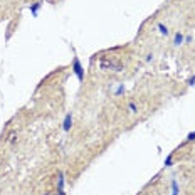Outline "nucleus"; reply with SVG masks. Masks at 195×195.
Segmentation results:
<instances>
[{
  "instance_id": "6e6552de",
  "label": "nucleus",
  "mask_w": 195,
  "mask_h": 195,
  "mask_svg": "<svg viewBox=\"0 0 195 195\" xmlns=\"http://www.w3.org/2000/svg\"><path fill=\"white\" fill-rule=\"evenodd\" d=\"M180 194V187H178V183H177V180H172V195H178Z\"/></svg>"
},
{
  "instance_id": "f8f14e48",
  "label": "nucleus",
  "mask_w": 195,
  "mask_h": 195,
  "mask_svg": "<svg viewBox=\"0 0 195 195\" xmlns=\"http://www.w3.org/2000/svg\"><path fill=\"white\" fill-rule=\"evenodd\" d=\"M192 35H185V39H183V44H188V42H192Z\"/></svg>"
},
{
  "instance_id": "423d86ee",
  "label": "nucleus",
  "mask_w": 195,
  "mask_h": 195,
  "mask_svg": "<svg viewBox=\"0 0 195 195\" xmlns=\"http://www.w3.org/2000/svg\"><path fill=\"white\" fill-rule=\"evenodd\" d=\"M64 183H66V178H64V172H59V180H57V190H64Z\"/></svg>"
},
{
  "instance_id": "dca6fc26",
  "label": "nucleus",
  "mask_w": 195,
  "mask_h": 195,
  "mask_svg": "<svg viewBox=\"0 0 195 195\" xmlns=\"http://www.w3.org/2000/svg\"><path fill=\"white\" fill-rule=\"evenodd\" d=\"M57 195H66V192H64V190H61V192H59Z\"/></svg>"
},
{
  "instance_id": "39448f33",
  "label": "nucleus",
  "mask_w": 195,
  "mask_h": 195,
  "mask_svg": "<svg viewBox=\"0 0 195 195\" xmlns=\"http://www.w3.org/2000/svg\"><path fill=\"white\" fill-rule=\"evenodd\" d=\"M156 29H158V32H160L161 35H165V37H167L168 34H170V30H168V27L165 25V24H161V22H158V24H156Z\"/></svg>"
},
{
  "instance_id": "2eb2a0df",
  "label": "nucleus",
  "mask_w": 195,
  "mask_h": 195,
  "mask_svg": "<svg viewBox=\"0 0 195 195\" xmlns=\"http://www.w3.org/2000/svg\"><path fill=\"white\" fill-rule=\"evenodd\" d=\"M151 59H153V54H148V56H146V62H150Z\"/></svg>"
},
{
  "instance_id": "ddd939ff",
  "label": "nucleus",
  "mask_w": 195,
  "mask_h": 195,
  "mask_svg": "<svg viewBox=\"0 0 195 195\" xmlns=\"http://www.w3.org/2000/svg\"><path fill=\"white\" fill-rule=\"evenodd\" d=\"M187 140H188V141H195V131H194V133H190V134H188V136H187Z\"/></svg>"
},
{
  "instance_id": "9d476101",
  "label": "nucleus",
  "mask_w": 195,
  "mask_h": 195,
  "mask_svg": "<svg viewBox=\"0 0 195 195\" xmlns=\"http://www.w3.org/2000/svg\"><path fill=\"white\" fill-rule=\"evenodd\" d=\"M128 108H130V111H131V113H136V111H138V108H136V104H134L133 101L128 104Z\"/></svg>"
},
{
  "instance_id": "9b49d317",
  "label": "nucleus",
  "mask_w": 195,
  "mask_h": 195,
  "mask_svg": "<svg viewBox=\"0 0 195 195\" xmlns=\"http://www.w3.org/2000/svg\"><path fill=\"white\" fill-rule=\"evenodd\" d=\"M15 136H17V133H15V131H12V133L8 134V141H10V143H13V141H15Z\"/></svg>"
},
{
  "instance_id": "f3484780",
  "label": "nucleus",
  "mask_w": 195,
  "mask_h": 195,
  "mask_svg": "<svg viewBox=\"0 0 195 195\" xmlns=\"http://www.w3.org/2000/svg\"><path fill=\"white\" fill-rule=\"evenodd\" d=\"M194 2H195V0H194Z\"/></svg>"
},
{
  "instance_id": "f257e3e1",
  "label": "nucleus",
  "mask_w": 195,
  "mask_h": 195,
  "mask_svg": "<svg viewBox=\"0 0 195 195\" xmlns=\"http://www.w3.org/2000/svg\"><path fill=\"white\" fill-rule=\"evenodd\" d=\"M73 71H74V74H76L77 81L82 82V81H84V69H82V66H81L79 57H74L73 59Z\"/></svg>"
},
{
  "instance_id": "1a4fd4ad",
  "label": "nucleus",
  "mask_w": 195,
  "mask_h": 195,
  "mask_svg": "<svg viewBox=\"0 0 195 195\" xmlns=\"http://www.w3.org/2000/svg\"><path fill=\"white\" fill-rule=\"evenodd\" d=\"M172 163H173V153L168 155L167 158H165V167H172Z\"/></svg>"
},
{
  "instance_id": "f03ea898",
  "label": "nucleus",
  "mask_w": 195,
  "mask_h": 195,
  "mask_svg": "<svg viewBox=\"0 0 195 195\" xmlns=\"http://www.w3.org/2000/svg\"><path fill=\"white\" fill-rule=\"evenodd\" d=\"M99 67L101 69H111V71H116V73L123 71V66H121V64H116L113 61H106V59H103L99 62Z\"/></svg>"
},
{
  "instance_id": "4468645a",
  "label": "nucleus",
  "mask_w": 195,
  "mask_h": 195,
  "mask_svg": "<svg viewBox=\"0 0 195 195\" xmlns=\"http://www.w3.org/2000/svg\"><path fill=\"white\" fill-rule=\"evenodd\" d=\"M188 86H195V76H194V77H190V79H188Z\"/></svg>"
},
{
  "instance_id": "7ed1b4c3",
  "label": "nucleus",
  "mask_w": 195,
  "mask_h": 195,
  "mask_svg": "<svg viewBox=\"0 0 195 195\" xmlns=\"http://www.w3.org/2000/svg\"><path fill=\"white\" fill-rule=\"evenodd\" d=\"M71 128H73V114L67 113L64 116V121H62V130L67 133V131H71Z\"/></svg>"
},
{
  "instance_id": "0eeeda50",
  "label": "nucleus",
  "mask_w": 195,
  "mask_h": 195,
  "mask_svg": "<svg viewBox=\"0 0 195 195\" xmlns=\"http://www.w3.org/2000/svg\"><path fill=\"white\" fill-rule=\"evenodd\" d=\"M42 7V2H37V4H34L30 5V13H32L34 17H37V13H39V8Z\"/></svg>"
},
{
  "instance_id": "20e7f679",
  "label": "nucleus",
  "mask_w": 195,
  "mask_h": 195,
  "mask_svg": "<svg viewBox=\"0 0 195 195\" xmlns=\"http://www.w3.org/2000/svg\"><path fill=\"white\" fill-rule=\"evenodd\" d=\"M183 39H185V35H183L182 32H177L175 34V37H173V46L175 47L182 46V44H183Z\"/></svg>"
}]
</instances>
